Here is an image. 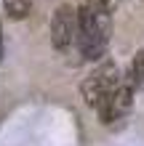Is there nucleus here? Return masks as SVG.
<instances>
[{
    "mask_svg": "<svg viewBox=\"0 0 144 146\" xmlns=\"http://www.w3.org/2000/svg\"><path fill=\"white\" fill-rule=\"evenodd\" d=\"M109 13H99L94 8L83 5L78 8V50L86 61H99L107 53V42H109Z\"/></svg>",
    "mask_w": 144,
    "mask_h": 146,
    "instance_id": "obj_1",
    "label": "nucleus"
},
{
    "mask_svg": "<svg viewBox=\"0 0 144 146\" xmlns=\"http://www.w3.org/2000/svg\"><path fill=\"white\" fill-rule=\"evenodd\" d=\"M117 85H120V72H117V66L112 61H104L80 82V96H83V101H86L91 109H99V104L117 88Z\"/></svg>",
    "mask_w": 144,
    "mask_h": 146,
    "instance_id": "obj_2",
    "label": "nucleus"
},
{
    "mask_svg": "<svg viewBox=\"0 0 144 146\" xmlns=\"http://www.w3.org/2000/svg\"><path fill=\"white\" fill-rule=\"evenodd\" d=\"M78 40V11L72 5H59L51 16V45L56 50H70Z\"/></svg>",
    "mask_w": 144,
    "mask_h": 146,
    "instance_id": "obj_3",
    "label": "nucleus"
},
{
    "mask_svg": "<svg viewBox=\"0 0 144 146\" xmlns=\"http://www.w3.org/2000/svg\"><path fill=\"white\" fill-rule=\"evenodd\" d=\"M133 93H136V88L128 85L125 80H120V85H117V88L99 104V109H96L99 119H101L104 125H112L115 119L125 117V114L131 111V106H133Z\"/></svg>",
    "mask_w": 144,
    "mask_h": 146,
    "instance_id": "obj_4",
    "label": "nucleus"
},
{
    "mask_svg": "<svg viewBox=\"0 0 144 146\" xmlns=\"http://www.w3.org/2000/svg\"><path fill=\"white\" fill-rule=\"evenodd\" d=\"M125 82L133 85V88H141L144 85V48L136 50V56H133V61L128 66V74H125Z\"/></svg>",
    "mask_w": 144,
    "mask_h": 146,
    "instance_id": "obj_5",
    "label": "nucleus"
},
{
    "mask_svg": "<svg viewBox=\"0 0 144 146\" xmlns=\"http://www.w3.org/2000/svg\"><path fill=\"white\" fill-rule=\"evenodd\" d=\"M3 8H5V13L11 16L13 21H21V19H27L29 11H32V0H3Z\"/></svg>",
    "mask_w": 144,
    "mask_h": 146,
    "instance_id": "obj_6",
    "label": "nucleus"
},
{
    "mask_svg": "<svg viewBox=\"0 0 144 146\" xmlns=\"http://www.w3.org/2000/svg\"><path fill=\"white\" fill-rule=\"evenodd\" d=\"M83 5L94 8L99 13H112V8L117 5V0H83Z\"/></svg>",
    "mask_w": 144,
    "mask_h": 146,
    "instance_id": "obj_7",
    "label": "nucleus"
},
{
    "mask_svg": "<svg viewBox=\"0 0 144 146\" xmlns=\"http://www.w3.org/2000/svg\"><path fill=\"white\" fill-rule=\"evenodd\" d=\"M0 61H3V32H0Z\"/></svg>",
    "mask_w": 144,
    "mask_h": 146,
    "instance_id": "obj_8",
    "label": "nucleus"
},
{
    "mask_svg": "<svg viewBox=\"0 0 144 146\" xmlns=\"http://www.w3.org/2000/svg\"><path fill=\"white\" fill-rule=\"evenodd\" d=\"M141 88H144V85H141Z\"/></svg>",
    "mask_w": 144,
    "mask_h": 146,
    "instance_id": "obj_9",
    "label": "nucleus"
}]
</instances>
